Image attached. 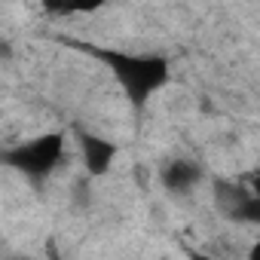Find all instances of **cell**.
I'll list each match as a JSON object with an SVG mask.
<instances>
[{"label": "cell", "instance_id": "2", "mask_svg": "<svg viewBox=\"0 0 260 260\" xmlns=\"http://www.w3.org/2000/svg\"><path fill=\"white\" fill-rule=\"evenodd\" d=\"M64 150H68L64 135L46 132V135H37L19 147H10L7 153H0V162L13 166L16 172H22L31 181H43L64 162Z\"/></svg>", "mask_w": 260, "mask_h": 260}, {"label": "cell", "instance_id": "3", "mask_svg": "<svg viewBox=\"0 0 260 260\" xmlns=\"http://www.w3.org/2000/svg\"><path fill=\"white\" fill-rule=\"evenodd\" d=\"M214 205L233 223H257L260 220V196L236 181H214Z\"/></svg>", "mask_w": 260, "mask_h": 260}, {"label": "cell", "instance_id": "5", "mask_svg": "<svg viewBox=\"0 0 260 260\" xmlns=\"http://www.w3.org/2000/svg\"><path fill=\"white\" fill-rule=\"evenodd\" d=\"M77 144H80V156H83L86 172L95 175V178L104 175L113 166V159H116V144L101 138V135H95V132H80Z\"/></svg>", "mask_w": 260, "mask_h": 260}, {"label": "cell", "instance_id": "4", "mask_svg": "<svg viewBox=\"0 0 260 260\" xmlns=\"http://www.w3.org/2000/svg\"><path fill=\"white\" fill-rule=\"evenodd\" d=\"M202 178H205L202 166H199V162H193V159H187V156L169 159V162L162 166V172H159V181H162V187H166L169 193H175V196L193 193V190L202 184Z\"/></svg>", "mask_w": 260, "mask_h": 260}, {"label": "cell", "instance_id": "1", "mask_svg": "<svg viewBox=\"0 0 260 260\" xmlns=\"http://www.w3.org/2000/svg\"><path fill=\"white\" fill-rule=\"evenodd\" d=\"M95 55L113 71L122 92L132 104H147L166 83H169V61L153 52H116V49H95Z\"/></svg>", "mask_w": 260, "mask_h": 260}, {"label": "cell", "instance_id": "6", "mask_svg": "<svg viewBox=\"0 0 260 260\" xmlns=\"http://www.w3.org/2000/svg\"><path fill=\"white\" fill-rule=\"evenodd\" d=\"M190 260H223V257H208V254H190Z\"/></svg>", "mask_w": 260, "mask_h": 260}]
</instances>
